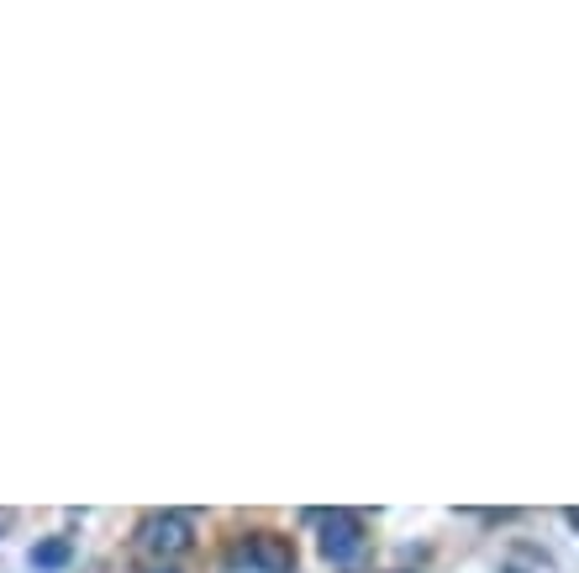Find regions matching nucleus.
Returning <instances> with one entry per match:
<instances>
[{
  "mask_svg": "<svg viewBox=\"0 0 579 573\" xmlns=\"http://www.w3.org/2000/svg\"><path fill=\"white\" fill-rule=\"evenodd\" d=\"M0 526H6V516H0Z\"/></svg>",
  "mask_w": 579,
  "mask_h": 573,
  "instance_id": "nucleus-7",
  "label": "nucleus"
},
{
  "mask_svg": "<svg viewBox=\"0 0 579 573\" xmlns=\"http://www.w3.org/2000/svg\"><path fill=\"white\" fill-rule=\"evenodd\" d=\"M32 563H37V569H64V563H69V542H64V537L43 542V548L32 552Z\"/></svg>",
  "mask_w": 579,
  "mask_h": 573,
  "instance_id": "nucleus-4",
  "label": "nucleus"
},
{
  "mask_svg": "<svg viewBox=\"0 0 579 573\" xmlns=\"http://www.w3.org/2000/svg\"><path fill=\"white\" fill-rule=\"evenodd\" d=\"M138 573H179V569H174V563H164V558H148Z\"/></svg>",
  "mask_w": 579,
  "mask_h": 573,
  "instance_id": "nucleus-5",
  "label": "nucleus"
},
{
  "mask_svg": "<svg viewBox=\"0 0 579 573\" xmlns=\"http://www.w3.org/2000/svg\"><path fill=\"white\" fill-rule=\"evenodd\" d=\"M564 521H569V526H575V531H579V510H564Z\"/></svg>",
  "mask_w": 579,
  "mask_h": 573,
  "instance_id": "nucleus-6",
  "label": "nucleus"
},
{
  "mask_svg": "<svg viewBox=\"0 0 579 573\" xmlns=\"http://www.w3.org/2000/svg\"><path fill=\"white\" fill-rule=\"evenodd\" d=\"M248 563L259 573H290L295 569V548H290V537H280V531H253L248 537Z\"/></svg>",
  "mask_w": 579,
  "mask_h": 573,
  "instance_id": "nucleus-3",
  "label": "nucleus"
},
{
  "mask_svg": "<svg viewBox=\"0 0 579 573\" xmlns=\"http://www.w3.org/2000/svg\"><path fill=\"white\" fill-rule=\"evenodd\" d=\"M138 542H143L153 558H179V552H190L195 526H190V516H179V510H148L143 521H138Z\"/></svg>",
  "mask_w": 579,
  "mask_h": 573,
  "instance_id": "nucleus-1",
  "label": "nucleus"
},
{
  "mask_svg": "<svg viewBox=\"0 0 579 573\" xmlns=\"http://www.w3.org/2000/svg\"><path fill=\"white\" fill-rule=\"evenodd\" d=\"M312 521H321V552L332 563H348L363 548V521L353 510H312Z\"/></svg>",
  "mask_w": 579,
  "mask_h": 573,
  "instance_id": "nucleus-2",
  "label": "nucleus"
}]
</instances>
